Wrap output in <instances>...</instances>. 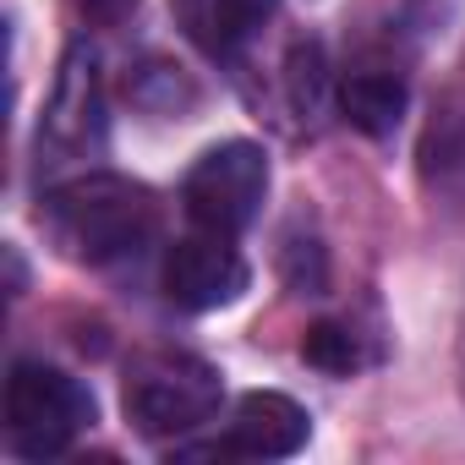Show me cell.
<instances>
[{"instance_id":"2","label":"cell","mask_w":465,"mask_h":465,"mask_svg":"<svg viewBox=\"0 0 465 465\" xmlns=\"http://www.w3.org/2000/svg\"><path fill=\"white\" fill-rule=\"evenodd\" d=\"M219 372L186 351L137 356L121 389V411L143 438H186L219 416Z\"/></svg>"},{"instance_id":"11","label":"cell","mask_w":465,"mask_h":465,"mask_svg":"<svg viewBox=\"0 0 465 465\" xmlns=\"http://www.w3.org/2000/svg\"><path fill=\"white\" fill-rule=\"evenodd\" d=\"M302 356H307L318 372H334V378H345V372H356V367L367 361L361 334H356L351 323H312L307 340H302Z\"/></svg>"},{"instance_id":"13","label":"cell","mask_w":465,"mask_h":465,"mask_svg":"<svg viewBox=\"0 0 465 465\" xmlns=\"http://www.w3.org/2000/svg\"><path fill=\"white\" fill-rule=\"evenodd\" d=\"M72 6H77L83 17H94V23H121L137 0H72Z\"/></svg>"},{"instance_id":"12","label":"cell","mask_w":465,"mask_h":465,"mask_svg":"<svg viewBox=\"0 0 465 465\" xmlns=\"http://www.w3.org/2000/svg\"><path fill=\"white\" fill-rule=\"evenodd\" d=\"M285 83H291V104H296L302 115L323 110V50H318V45H296Z\"/></svg>"},{"instance_id":"3","label":"cell","mask_w":465,"mask_h":465,"mask_svg":"<svg viewBox=\"0 0 465 465\" xmlns=\"http://www.w3.org/2000/svg\"><path fill=\"white\" fill-rule=\"evenodd\" d=\"M94 421V394L45 361H17L6 383V438L23 460H55L88 432Z\"/></svg>"},{"instance_id":"1","label":"cell","mask_w":465,"mask_h":465,"mask_svg":"<svg viewBox=\"0 0 465 465\" xmlns=\"http://www.w3.org/2000/svg\"><path fill=\"white\" fill-rule=\"evenodd\" d=\"M50 242L72 258V263H121L137 258L153 230H159V203L143 181L126 175H77L55 192H45L39 208Z\"/></svg>"},{"instance_id":"8","label":"cell","mask_w":465,"mask_h":465,"mask_svg":"<svg viewBox=\"0 0 465 465\" xmlns=\"http://www.w3.org/2000/svg\"><path fill=\"white\" fill-rule=\"evenodd\" d=\"M181 34L208 50V55H230L242 50L274 12V0H170Z\"/></svg>"},{"instance_id":"9","label":"cell","mask_w":465,"mask_h":465,"mask_svg":"<svg viewBox=\"0 0 465 465\" xmlns=\"http://www.w3.org/2000/svg\"><path fill=\"white\" fill-rule=\"evenodd\" d=\"M340 110L351 126H361L367 137H389L400 126V110H405V83L400 72L389 66H361V72H345L340 83Z\"/></svg>"},{"instance_id":"7","label":"cell","mask_w":465,"mask_h":465,"mask_svg":"<svg viewBox=\"0 0 465 465\" xmlns=\"http://www.w3.org/2000/svg\"><path fill=\"white\" fill-rule=\"evenodd\" d=\"M104 137V88H99V66L88 50H72L61 61V77H55V94H50V110H45V126H39V153H61V159H77L88 148H99Z\"/></svg>"},{"instance_id":"5","label":"cell","mask_w":465,"mask_h":465,"mask_svg":"<svg viewBox=\"0 0 465 465\" xmlns=\"http://www.w3.org/2000/svg\"><path fill=\"white\" fill-rule=\"evenodd\" d=\"M312 421L307 411L291 400V394H242L236 411H230L224 432L213 443H192V449H175L181 460H285L307 443Z\"/></svg>"},{"instance_id":"10","label":"cell","mask_w":465,"mask_h":465,"mask_svg":"<svg viewBox=\"0 0 465 465\" xmlns=\"http://www.w3.org/2000/svg\"><path fill=\"white\" fill-rule=\"evenodd\" d=\"M421 170H427V186H432V192L465 197V115H460V110H443V115L427 126Z\"/></svg>"},{"instance_id":"6","label":"cell","mask_w":465,"mask_h":465,"mask_svg":"<svg viewBox=\"0 0 465 465\" xmlns=\"http://www.w3.org/2000/svg\"><path fill=\"white\" fill-rule=\"evenodd\" d=\"M247 291V263L230 247V236H213V230H197V236H181L164 252V296L181 312H213L230 307Z\"/></svg>"},{"instance_id":"4","label":"cell","mask_w":465,"mask_h":465,"mask_svg":"<svg viewBox=\"0 0 465 465\" xmlns=\"http://www.w3.org/2000/svg\"><path fill=\"white\" fill-rule=\"evenodd\" d=\"M263 192H269V153H263L258 143H219V148H208V153L186 170V181H181L186 219H192L197 230L230 236V242H236L242 230L258 219Z\"/></svg>"}]
</instances>
